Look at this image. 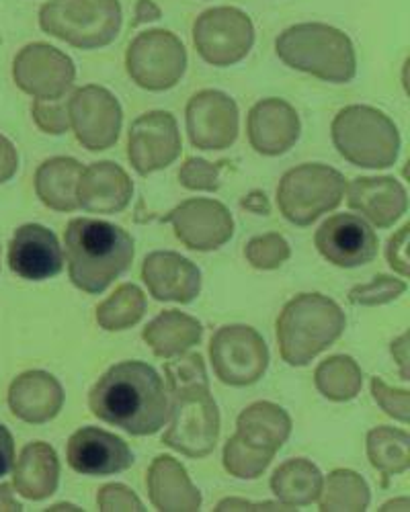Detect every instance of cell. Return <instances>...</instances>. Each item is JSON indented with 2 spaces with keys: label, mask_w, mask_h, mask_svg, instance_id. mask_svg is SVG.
I'll list each match as a JSON object with an SVG mask.
<instances>
[{
  "label": "cell",
  "mask_w": 410,
  "mask_h": 512,
  "mask_svg": "<svg viewBox=\"0 0 410 512\" xmlns=\"http://www.w3.org/2000/svg\"><path fill=\"white\" fill-rule=\"evenodd\" d=\"M146 297L136 285H121L97 308V322L105 330H126L142 320Z\"/></svg>",
  "instance_id": "cell-33"
},
{
  "label": "cell",
  "mask_w": 410,
  "mask_h": 512,
  "mask_svg": "<svg viewBox=\"0 0 410 512\" xmlns=\"http://www.w3.org/2000/svg\"><path fill=\"white\" fill-rule=\"evenodd\" d=\"M179 154V127L169 111H152L132 123L128 156L138 175L146 177L167 168L179 158Z\"/></svg>",
  "instance_id": "cell-15"
},
{
  "label": "cell",
  "mask_w": 410,
  "mask_h": 512,
  "mask_svg": "<svg viewBox=\"0 0 410 512\" xmlns=\"http://www.w3.org/2000/svg\"><path fill=\"white\" fill-rule=\"evenodd\" d=\"M9 406L17 418L29 424H44L62 410L64 390L54 375L27 371L11 383Z\"/></svg>",
  "instance_id": "cell-24"
},
{
  "label": "cell",
  "mask_w": 410,
  "mask_h": 512,
  "mask_svg": "<svg viewBox=\"0 0 410 512\" xmlns=\"http://www.w3.org/2000/svg\"><path fill=\"white\" fill-rule=\"evenodd\" d=\"M246 259L255 267L263 271H271L281 267L287 259H290V244L285 242L283 236L279 234H265L259 238H253L249 244H246Z\"/></svg>",
  "instance_id": "cell-36"
},
{
  "label": "cell",
  "mask_w": 410,
  "mask_h": 512,
  "mask_svg": "<svg viewBox=\"0 0 410 512\" xmlns=\"http://www.w3.org/2000/svg\"><path fill=\"white\" fill-rule=\"evenodd\" d=\"M39 25L52 37L80 50L109 46L121 29L119 0H50Z\"/></svg>",
  "instance_id": "cell-6"
},
{
  "label": "cell",
  "mask_w": 410,
  "mask_h": 512,
  "mask_svg": "<svg viewBox=\"0 0 410 512\" xmlns=\"http://www.w3.org/2000/svg\"><path fill=\"white\" fill-rule=\"evenodd\" d=\"M392 355L394 361L400 365V375L404 381H408V332H404L400 338H396L392 343Z\"/></svg>",
  "instance_id": "cell-47"
},
{
  "label": "cell",
  "mask_w": 410,
  "mask_h": 512,
  "mask_svg": "<svg viewBox=\"0 0 410 512\" xmlns=\"http://www.w3.org/2000/svg\"><path fill=\"white\" fill-rule=\"evenodd\" d=\"M128 74L146 91H169L187 68V52L181 39L164 29L140 33L126 54Z\"/></svg>",
  "instance_id": "cell-9"
},
{
  "label": "cell",
  "mask_w": 410,
  "mask_h": 512,
  "mask_svg": "<svg viewBox=\"0 0 410 512\" xmlns=\"http://www.w3.org/2000/svg\"><path fill=\"white\" fill-rule=\"evenodd\" d=\"M68 117L76 140L97 152L111 148L121 130V107L103 87H82L68 101Z\"/></svg>",
  "instance_id": "cell-12"
},
{
  "label": "cell",
  "mask_w": 410,
  "mask_h": 512,
  "mask_svg": "<svg viewBox=\"0 0 410 512\" xmlns=\"http://www.w3.org/2000/svg\"><path fill=\"white\" fill-rule=\"evenodd\" d=\"M13 76L17 87L35 99H60L72 87L76 70L64 52L31 44L17 54Z\"/></svg>",
  "instance_id": "cell-13"
},
{
  "label": "cell",
  "mask_w": 410,
  "mask_h": 512,
  "mask_svg": "<svg viewBox=\"0 0 410 512\" xmlns=\"http://www.w3.org/2000/svg\"><path fill=\"white\" fill-rule=\"evenodd\" d=\"M410 508V500L408 498H400V500H392L388 504H384L382 510H408Z\"/></svg>",
  "instance_id": "cell-51"
},
{
  "label": "cell",
  "mask_w": 410,
  "mask_h": 512,
  "mask_svg": "<svg viewBox=\"0 0 410 512\" xmlns=\"http://www.w3.org/2000/svg\"><path fill=\"white\" fill-rule=\"evenodd\" d=\"M66 459L82 476H113L134 465V453L128 443L95 426H82L70 437Z\"/></svg>",
  "instance_id": "cell-18"
},
{
  "label": "cell",
  "mask_w": 410,
  "mask_h": 512,
  "mask_svg": "<svg viewBox=\"0 0 410 512\" xmlns=\"http://www.w3.org/2000/svg\"><path fill=\"white\" fill-rule=\"evenodd\" d=\"M236 429L234 437L240 443L275 457L292 433V420L283 408L271 402H257L238 416Z\"/></svg>",
  "instance_id": "cell-26"
},
{
  "label": "cell",
  "mask_w": 410,
  "mask_h": 512,
  "mask_svg": "<svg viewBox=\"0 0 410 512\" xmlns=\"http://www.w3.org/2000/svg\"><path fill=\"white\" fill-rule=\"evenodd\" d=\"M15 463V441L5 424H0V478L7 476Z\"/></svg>",
  "instance_id": "cell-45"
},
{
  "label": "cell",
  "mask_w": 410,
  "mask_h": 512,
  "mask_svg": "<svg viewBox=\"0 0 410 512\" xmlns=\"http://www.w3.org/2000/svg\"><path fill=\"white\" fill-rule=\"evenodd\" d=\"M406 291V283L388 275L374 277L365 285H357L349 293V302L355 306H382L398 300Z\"/></svg>",
  "instance_id": "cell-37"
},
{
  "label": "cell",
  "mask_w": 410,
  "mask_h": 512,
  "mask_svg": "<svg viewBox=\"0 0 410 512\" xmlns=\"http://www.w3.org/2000/svg\"><path fill=\"white\" fill-rule=\"evenodd\" d=\"M187 132L195 148L224 150L238 136V107L220 91H201L187 105Z\"/></svg>",
  "instance_id": "cell-17"
},
{
  "label": "cell",
  "mask_w": 410,
  "mask_h": 512,
  "mask_svg": "<svg viewBox=\"0 0 410 512\" xmlns=\"http://www.w3.org/2000/svg\"><path fill=\"white\" fill-rule=\"evenodd\" d=\"M19 168V156L15 146L0 134V185L11 181Z\"/></svg>",
  "instance_id": "cell-44"
},
{
  "label": "cell",
  "mask_w": 410,
  "mask_h": 512,
  "mask_svg": "<svg viewBox=\"0 0 410 512\" xmlns=\"http://www.w3.org/2000/svg\"><path fill=\"white\" fill-rule=\"evenodd\" d=\"M0 510H21V504L13 498V492H11V486L3 484L0 486Z\"/></svg>",
  "instance_id": "cell-50"
},
{
  "label": "cell",
  "mask_w": 410,
  "mask_h": 512,
  "mask_svg": "<svg viewBox=\"0 0 410 512\" xmlns=\"http://www.w3.org/2000/svg\"><path fill=\"white\" fill-rule=\"evenodd\" d=\"M60 461L48 443H31L15 465V490L27 500H46L58 490Z\"/></svg>",
  "instance_id": "cell-27"
},
{
  "label": "cell",
  "mask_w": 410,
  "mask_h": 512,
  "mask_svg": "<svg viewBox=\"0 0 410 512\" xmlns=\"http://www.w3.org/2000/svg\"><path fill=\"white\" fill-rule=\"evenodd\" d=\"M408 236H410V226L404 224L388 242V263L390 267L400 273L402 277H408L410 269H408Z\"/></svg>",
  "instance_id": "cell-43"
},
{
  "label": "cell",
  "mask_w": 410,
  "mask_h": 512,
  "mask_svg": "<svg viewBox=\"0 0 410 512\" xmlns=\"http://www.w3.org/2000/svg\"><path fill=\"white\" fill-rule=\"evenodd\" d=\"M333 142L345 160L363 168H388L400 152V134L394 121L367 105L339 111L333 121Z\"/></svg>",
  "instance_id": "cell-5"
},
{
  "label": "cell",
  "mask_w": 410,
  "mask_h": 512,
  "mask_svg": "<svg viewBox=\"0 0 410 512\" xmlns=\"http://www.w3.org/2000/svg\"><path fill=\"white\" fill-rule=\"evenodd\" d=\"M82 164L74 158L46 160L35 173V191L41 203L56 211H74L78 207V181Z\"/></svg>",
  "instance_id": "cell-29"
},
{
  "label": "cell",
  "mask_w": 410,
  "mask_h": 512,
  "mask_svg": "<svg viewBox=\"0 0 410 512\" xmlns=\"http://www.w3.org/2000/svg\"><path fill=\"white\" fill-rule=\"evenodd\" d=\"M99 510H144L142 500L123 484H109L99 490Z\"/></svg>",
  "instance_id": "cell-42"
},
{
  "label": "cell",
  "mask_w": 410,
  "mask_h": 512,
  "mask_svg": "<svg viewBox=\"0 0 410 512\" xmlns=\"http://www.w3.org/2000/svg\"><path fill=\"white\" fill-rule=\"evenodd\" d=\"M9 267L27 281H46L60 275L64 252L56 234L39 224L21 226L9 246Z\"/></svg>",
  "instance_id": "cell-19"
},
{
  "label": "cell",
  "mask_w": 410,
  "mask_h": 512,
  "mask_svg": "<svg viewBox=\"0 0 410 512\" xmlns=\"http://www.w3.org/2000/svg\"><path fill=\"white\" fill-rule=\"evenodd\" d=\"M347 318L337 302L320 293H302L277 318L279 351L287 365L304 367L333 347L345 332Z\"/></svg>",
  "instance_id": "cell-3"
},
{
  "label": "cell",
  "mask_w": 410,
  "mask_h": 512,
  "mask_svg": "<svg viewBox=\"0 0 410 512\" xmlns=\"http://www.w3.org/2000/svg\"><path fill=\"white\" fill-rule=\"evenodd\" d=\"M322 474L308 459H292L283 463L271 478V490L292 510L316 502L322 494Z\"/></svg>",
  "instance_id": "cell-30"
},
{
  "label": "cell",
  "mask_w": 410,
  "mask_h": 512,
  "mask_svg": "<svg viewBox=\"0 0 410 512\" xmlns=\"http://www.w3.org/2000/svg\"><path fill=\"white\" fill-rule=\"evenodd\" d=\"M224 164L226 162L212 164L203 158H189L179 170V181L191 191H216L222 183L220 175Z\"/></svg>",
  "instance_id": "cell-39"
},
{
  "label": "cell",
  "mask_w": 410,
  "mask_h": 512,
  "mask_svg": "<svg viewBox=\"0 0 410 512\" xmlns=\"http://www.w3.org/2000/svg\"><path fill=\"white\" fill-rule=\"evenodd\" d=\"M164 373L169 377L171 392L193 388V386H208V373H205L203 359L197 353L177 355L175 361H169L164 367Z\"/></svg>",
  "instance_id": "cell-38"
},
{
  "label": "cell",
  "mask_w": 410,
  "mask_h": 512,
  "mask_svg": "<svg viewBox=\"0 0 410 512\" xmlns=\"http://www.w3.org/2000/svg\"><path fill=\"white\" fill-rule=\"evenodd\" d=\"M142 336L156 357L173 359L199 343L203 336V326L187 314L169 310L154 318L144 328Z\"/></svg>",
  "instance_id": "cell-28"
},
{
  "label": "cell",
  "mask_w": 410,
  "mask_h": 512,
  "mask_svg": "<svg viewBox=\"0 0 410 512\" xmlns=\"http://www.w3.org/2000/svg\"><path fill=\"white\" fill-rule=\"evenodd\" d=\"M35 123L44 130L46 134L60 136L70 127L68 117V103H64V97L60 99H35L31 107Z\"/></svg>",
  "instance_id": "cell-40"
},
{
  "label": "cell",
  "mask_w": 410,
  "mask_h": 512,
  "mask_svg": "<svg viewBox=\"0 0 410 512\" xmlns=\"http://www.w3.org/2000/svg\"><path fill=\"white\" fill-rule=\"evenodd\" d=\"M345 179L324 164H302L287 170L277 187V205L287 222L310 226L333 211L345 197Z\"/></svg>",
  "instance_id": "cell-7"
},
{
  "label": "cell",
  "mask_w": 410,
  "mask_h": 512,
  "mask_svg": "<svg viewBox=\"0 0 410 512\" xmlns=\"http://www.w3.org/2000/svg\"><path fill=\"white\" fill-rule=\"evenodd\" d=\"M374 400L384 408V412L400 422H408L410 416V394L406 390H392L378 377L372 379Z\"/></svg>",
  "instance_id": "cell-41"
},
{
  "label": "cell",
  "mask_w": 410,
  "mask_h": 512,
  "mask_svg": "<svg viewBox=\"0 0 410 512\" xmlns=\"http://www.w3.org/2000/svg\"><path fill=\"white\" fill-rule=\"evenodd\" d=\"M142 279L158 302L191 304L201 289L199 269L177 252H152L142 265Z\"/></svg>",
  "instance_id": "cell-20"
},
{
  "label": "cell",
  "mask_w": 410,
  "mask_h": 512,
  "mask_svg": "<svg viewBox=\"0 0 410 512\" xmlns=\"http://www.w3.org/2000/svg\"><path fill=\"white\" fill-rule=\"evenodd\" d=\"M64 242L70 281L85 293H103L134 261L132 236L103 220H72Z\"/></svg>",
  "instance_id": "cell-2"
},
{
  "label": "cell",
  "mask_w": 410,
  "mask_h": 512,
  "mask_svg": "<svg viewBox=\"0 0 410 512\" xmlns=\"http://www.w3.org/2000/svg\"><path fill=\"white\" fill-rule=\"evenodd\" d=\"M210 357L218 379L232 388L253 386L269 365V349L263 336L242 324L222 326L214 334Z\"/></svg>",
  "instance_id": "cell-10"
},
{
  "label": "cell",
  "mask_w": 410,
  "mask_h": 512,
  "mask_svg": "<svg viewBox=\"0 0 410 512\" xmlns=\"http://www.w3.org/2000/svg\"><path fill=\"white\" fill-rule=\"evenodd\" d=\"M89 408L99 420L134 437L156 435L171 418V400L162 377L142 361L113 365L93 386Z\"/></svg>",
  "instance_id": "cell-1"
},
{
  "label": "cell",
  "mask_w": 410,
  "mask_h": 512,
  "mask_svg": "<svg viewBox=\"0 0 410 512\" xmlns=\"http://www.w3.org/2000/svg\"><path fill=\"white\" fill-rule=\"evenodd\" d=\"M218 512L226 510H292L290 506H285L283 502H244L238 498H226L216 506Z\"/></svg>",
  "instance_id": "cell-46"
},
{
  "label": "cell",
  "mask_w": 410,
  "mask_h": 512,
  "mask_svg": "<svg viewBox=\"0 0 410 512\" xmlns=\"http://www.w3.org/2000/svg\"><path fill=\"white\" fill-rule=\"evenodd\" d=\"M175 226L177 238L191 250H216L234 234V222L226 205L214 199H189L160 218Z\"/></svg>",
  "instance_id": "cell-16"
},
{
  "label": "cell",
  "mask_w": 410,
  "mask_h": 512,
  "mask_svg": "<svg viewBox=\"0 0 410 512\" xmlns=\"http://www.w3.org/2000/svg\"><path fill=\"white\" fill-rule=\"evenodd\" d=\"M314 244L324 259L341 269H355L378 256V236L365 220L353 213L328 218L316 232Z\"/></svg>",
  "instance_id": "cell-14"
},
{
  "label": "cell",
  "mask_w": 410,
  "mask_h": 512,
  "mask_svg": "<svg viewBox=\"0 0 410 512\" xmlns=\"http://www.w3.org/2000/svg\"><path fill=\"white\" fill-rule=\"evenodd\" d=\"M367 455L384 478L400 476L410 467V437L406 431L378 426L367 435Z\"/></svg>",
  "instance_id": "cell-31"
},
{
  "label": "cell",
  "mask_w": 410,
  "mask_h": 512,
  "mask_svg": "<svg viewBox=\"0 0 410 512\" xmlns=\"http://www.w3.org/2000/svg\"><path fill=\"white\" fill-rule=\"evenodd\" d=\"M193 44L208 64L232 66L251 52L255 44V27L249 15L240 9H210L193 25Z\"/></svg>",
  "instance_id": "cell-11"
},
{
  "label": "cell",
  "mask_w": 410,
  "mask_h": 512,
  "mask_svg": "<svg viewBox=\"0 0 410 512\" xmlns=\"http://www.w3.org/2000/svg\"><path fill=\"white\" fill-rule=\"evenodd\" d=\"M50 510H80V508H76L74 504H56Z\"/></svg>",
  "instance_id": "cell-52"
},
{
  "label": "cell",
  "mask_w": 410,
  "mask_h": 512,
  "mask_svg": "<svg viewBox=\"0 0 410 512\" xmlns=\"http://www.w3.org/2000/svg\"><path fill=\"white\" fill-rule=\"evenodd\" d=\"M240 205H242L244 209H249L251 213H257V216H269V211H271L269 199H267V195L261 193V191L249 193V195H246V197L240 201Z\"/></svg>",
  "instance_id": "cell-48"
},
{
  "label": "cell",
  "mask_w": 410,
  "mask_h": 512,
  "mask_svg": "<svg viewBox=\"0 0 410 512\" xmlns=\"http://www.w3.org/2000/svg\"><path fill=\"white\" fill-rule=\"evenodd\" d=\"M275 50L290 68L328 82H349L357 72L351 39L324 23H300L285 29L275 41Z\"/></svg>",
  "instance_id": "cell-4"
},
{
  "label": "cell",
  "mask_w": 410,
  "mask_h": 512,
  "mask_svg": "<svg viewBox=\"0 0 410 512\" xmlns=\"http://www.w3.org/2000/svg\"><path fill=\"white\" fill-rule=\"evenodd\" d=\"M171 429L162 443L193 459L208 457L218 443L220 414L210 386H193L173 392Z\"/></svg>",
  "instance_id": "cell-8"
},
{
  "label": "cell",
  "mask_w": 410,
  "mask_h": 512,
  "mask_svg": "<svg viewBox=\"0 0 410 512\" xmlns=\"http://www.w3.org/2000/svg\"><path fill=\"white\" fill-rule=\"evenodd\" d=\"M134 185L126 170L113 162H95L82 170L76 197L78 207L93 213H117L130 205Z\"/></svg>",
  "instance_id": "cell-22"
},
{
  "label": "cell",
  "mask_w": 410,
  "mask_h": 512,
  "mask_svg": "<svg viewBox=\"0 0 410 512\" xmlns=\"http://www.w3.org/2000/svg\"><path fill=\"white\" fill-rule=\"evenodd\" d=\"M300 138V117L296 109L281 99H265L249 113L251 146L265 156H279Z\"/></svg>",
  "instance_id": "cell-21"
},
{
  "label": "cell",
  "mask_w": 410,
  "mask_h": 512,
  "mask_svg": "<svg viewBox=\"0 0 410 512\" xmlns=\"http://www.w3.org/2000/svg\"><path fill=\"white\" fill-rule=\"evenodd\" d=\"M160 19V9L152 3V0H138L136 5V19H134V27L142 25V23H150V21H158Z\"/></svg>",
  "instance_id": "cell-49"
},
{
  "label": "cell",
  "mask_w": 410,
  "mask_h": 512,
  "mask_svg": "<svg viewBox=\"0 0 410 512\" xmlns=\"http://www.w3.org/2000/svg\"><path fill=\"white\" fill-rule=\"evenodd\" d=\"M271 459L273 455L246 447L236 437H232L224 447V467L234 478L240 480L259 478L271 463Z\"/></svg>",
  "instance_id": "cell-35"
},
{
  "label": "cell",
  "mask_w": 410,
  "mask_h": 512,
  "mask_svg": "<svg viewBox=\"0 0 410 512\" xmlns=\"http://www.w3.org/2000/svg\"><path fill=\"white\" fill-rule=\"evenodd\" d=\"M314 381L324 398L333 402H349L359 394L363 375L351 357L337 355L318 365Z\"/></svg>",
  "instance_id": "cell-32"
},
{
  "label": "cell",
  "mask_w": 410,
  "mask_h": 512,
  "mask_svg": "<svg viewBox=\"0 0 410 512\" xmlns=\"http://www.w3.org/2000/svg\"><path fill=\"white\" fill-rule=\"evenodd\" d=\"M320 510H365L369 504V488L361 476L351 469H337L322 486Z\"/></svg>",
  "instance_id": "cell-34"
},
{
  "label": "cell",
  "mask_w": 410,
  "mask_h": 512,
  "mask_svg": "<svg viewBox=\"0 0 410 512\" xmlns=\"http://www.w3.org/2000/svg\"><path fill=\"white\" fill-rule=\"evenodd\" d=\"M148 492L150 500L158 510L179 512V510H199L201 494L193 488L185 467L167 455L154 459L148 472Z\"/></svg>",
  "instance_id": "cell-25"
},
{
  "label": "cell",
  "mask_w": 410,
  "mask_h": 512,
  "mask_svg": "<svg viewBox=\"0 0 410 512\" xmlns=\"http://www.w3.org/2000/svg\"><path fill=\"white\" fill-rule=\"evenodd\" d=\"M347 189V205L378 228H390L398 222L406 209V189L390 177L355 179Z\"/></svg>",
  "instance_id": "cell-23"
}]
</instances>
